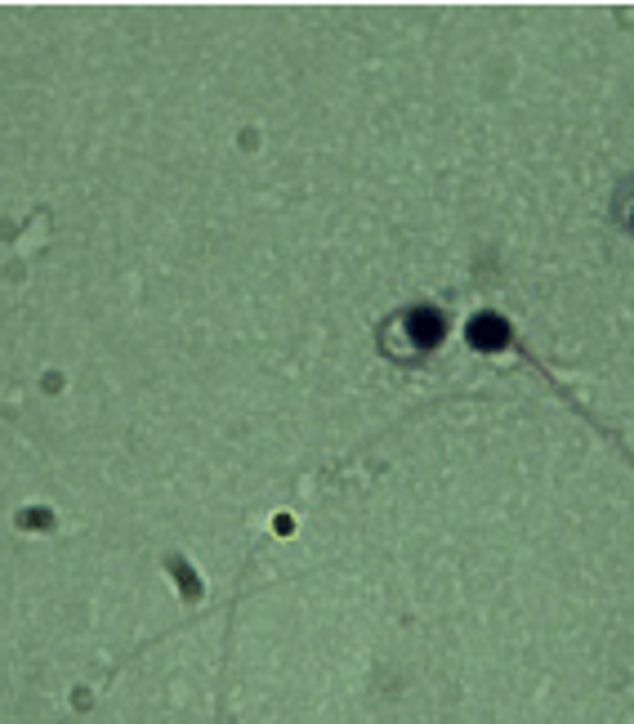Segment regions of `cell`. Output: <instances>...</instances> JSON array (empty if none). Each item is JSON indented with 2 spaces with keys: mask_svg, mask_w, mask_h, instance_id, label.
Masks as SVG:
<instances>
[{
  "mask_svg": "<svg viewBox=\"0 0 634 724\" xmlns=\"http://www.w3.org/2000/svg\"><path fill=\"white\" fill-rule=\"evenodd\" d=\"M465 336L474 349H501L509 340V327H505V318H496V313H478V318L469 322Z\"/></svg>",
  "mask_w": 634,
  "mask_h": 724,
  "instance_id": "1",
  "label": "cell"
},
{
  "mask_svg": "<svg viewBox=\"0 0 634 724\" xmlns=\"http://www.w3.org/2000/svg\"><path fill=\"white\" fill-rule=\"evenodd\" d=\"M407 327H411V340H416V345H425V349H434L438 340L447 336L443 313H434V309H416V313L407 318Z\"/></svg>",
  "mask_w": 634,
  "mask_h": 724,
  "instance_id": "2",
  "label": "cell"
}]
</instances>
